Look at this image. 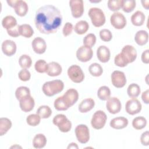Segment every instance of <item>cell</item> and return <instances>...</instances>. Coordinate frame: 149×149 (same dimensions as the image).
<instances>
[{"label":"cell","mask_w":149,"mask_h":149,"mask_svg":"<svg viewBox=\"0 0 149 149\" xmlns=\"http://www.w3.org/2000/svg\"><path fill=\"white\" fill-rule=\"evenodd\" d=\"M122 0H109L108 1V8L113 12L119 10L122 8Z\"/></svg>","instance_id":"obj_43"},{"label":"cell","mask_w":149,"mask_h":149,"mask_svg":"<svg viewBox=\"0 0 149 149\" xmlns=\"http://www.w3.org/2000/svg\"><path fill=\"white\" fill-rule=\"evenodd\" d=\"M106 107L108 112L112 114H115L120 112L122 105L120 100L115 97H109L107 101Z\"/></svg>","instance_id":"obj_14"},{"label":"cell","mask_w":149,"mask_h":149,"mask_svg":"<svg viewBox=\"0 0 149 149\" xmlns=\"http://www.w3.org/2000/svg\"><path fill=\"white\" fill-rule=\"evenodd\" d=\"M88 15L91 19L92 24L97 27L103 26L105 22V16L104 12L98 8L90 9Z\"/></svg>","instance_id":"obj_4"},{"label":"cell","mask_w":149,"mask_h":149,"mask_svg":"<svg viewBox=\"0 0 149 149\" xmlns=\"http://www.w3.org/2000/svg\"><path fill=\"white\" fill-rule=\"evenodd\" d=\"M111 81L116 88H122L126 83V78L125 73L119 70H115L111 74Z\"/></svg>","instance_id":"obj_13"},{"label":"cell","mask_w":149,"mask_h":149,"mask_svg":"<svg viewBox=\"0 0 149 149\" xmlns=\"http://www.w3.org/2000/svg\"><path fill=\"white\" fill-rule=\"evenodd\" d=\"M41 118L38 115L30 114L26 118V122L28 125L31 126H36L38 125L40 122Z\"/></svg>","instance_id":"obj_42"},{"label":"cell","mask_w":149,"mask_h":149,"mask_svg":"<svg viewBox=\"0 0 149 149\" xmlns=\"http://www.w3.org/2000/svg\"><path fill=\"white\" fill-rule=\"evenodd\" d=\"M64 88V83L61 80H54L45 82L42 87L44 94L48 97L61 93Z\"/></svg>","instance_id":"obj_3"},{"label":"cell","mask_w":149,"mask_h":149,"mask_svg":"<svg viewBox=\"0 0 149 149\" xmlns=\"http://www.w3.org/2000/svg\"><path fill=\"white\" fill-rule=\"evenodd\" d=\"M68 75L70 79L76 83H81L84 79V74L82 69L77 65H72L68 68Z\"/></svg>","instance_id":"obj_7"},{"label":"cell","mask_w":149,"mask_h":149,"mask_svg":"<svg viewBox=\"0 0 149 149\" xmlns=\"http://www.w3.org/2000/svg\"><path fill=\"white\" fill-rule=\"evenodd\" d=\"M19 26H20V25L17 24L14 28L7 30V33H8V35H9L10 36L13 37H17L18 36H20Z\"/></svg>","instance_id":"obj_47"},{"label":"cell","mask_w":149,"mask_h":149,"mask_svg":"<svg viewBox=\"0 0 149 149\" xmlns=\"http://www.w3.org/2000/svg\"><path fill=\"white\" fill-rule=\"evenodd\" d=\"M141 98L145 104H148L149 103V90L148 89L146 90L142 93Z\"/></svg>","instance_id":"obj_50"},{"label":"cell","mask_w":149,"mask_h":149,"mask_svg":"<svg viewBox=\"0 0 149 149\" xmlns=\"http://www.w3.org/2000/svg\"><path fill=\"white\" fill-rule=\"evenodd\" d=\"M62 67L58 63L51 62L48 63V69L46 73L48 76L52 77L59 76L62 73Z\"/></svg>","instance_id":"obj_22"},{"label":"cell","mask_w":149,"mask_h":149,"mask_svg":"<svg viewBox=\"0 0 149 149\" xmlns=\"http://www.w3.org/2000/svg\"><path fill=\"white\" fill-rule=\"evenodd\" d=\"M73 29V24L70 22H66L65 24L62 29V33L63 36L66 37L70 35L72 32Z\"/></svg>","instance_id":"obj_46"},{"label":"cell","mask_w":149,"mask_h":149,"mask_svg":"<svg viewBox=\"0 0 149 149\" xmlns=\"http://www.w3.org/2000/svg\"><path fill=\"white\" fill-rule=\"evenodd\" d=\"M34 100L31 95H27L19 100V105L21 109L25 112L31 111L34 107Z\"/></svg>","instance_id":"obj_16"},{"label":"cell","mask_w":149,"mask_h":149,"mask_svg":"<svg viewBox=\"0 0 149 149\" xmlns=\"http://www.w3.org/2000/svg\"><path fill=\"white\" fill-rule=\"evenodd\" d=\"M34 68L38 73H45L48 69V63L44 59H39L35 63Z\"/></svg>","instance_id":"obj_40"},{"label":"cell","mask_w":149,"mask_h":149,"mask_svg":"<svg viewBox=\"0 0 149 149\" xmlns=\"http://www.w3.org/2000/svg\"><path fill=\"white\" fill-rule=\"evenodd\" d=\"M47 143L45 136L41 133L36 134L33 140V146L34 148L39 149L44 147Z\"/></svg>","instance_id":"obj_26"},{"label":"cell","mask_w":149,"mask_h":149,"mask_svg":"<svg viewBox=\"0 0 149 149\" xmlns=\"http://www.w3.org/2000/svg\"><path fill=\"white\" fill-rule=\"evenodd\" d=\"M19 63L20 67L23 69L29 68L32 63V60L28 55H22L19 59Z\"/></svg>","instance_id":"obj_37"},{"label":"cell","mask_w":149,"mask_h":149,"mask_svg":"<svg viewBox=\"0 0 149 149\" xmlns=\"http://www.w3.org/2000/svg\"><path fill=\"white\" fill-rule=\"evenodd\" d=\"M90 73L95 77L100 76L103 72V69L101 66L97 63H93L91 64L88 68Z\"/></svg>","instance_id":"obj_35"},{"label":"cell","mask_w":149,"mask_h":149,"mask_svg":"<svg viewBox=\"0 0 149 149\" xmlns=\"http://www.w3.org/2000/svg\"><path fill=\"white\" fill-rule=\"evenodd\" d=\"M89 29L88 23L85 20H80L77 22L74 26V30L75 33L79 35L86 33Z\"/></svg>","instance_id":"obj_28"},{"label":"cell","mask_w":149,"mask_h":149,"mask_svg":"<svg viewBox=\"0 0 149 149\" xmlns=\"http://www.w3.org/2000/svg\"><path fill=\"white\" fill-rule=\"evenodd\" d=\"M95 105V102L92 98L83 100L79 105V111L81 113H86L91 110Z\"/></svg>","instance_id":"obj_23"},{"label":"cell","mask_w":149,"mask_h":149,"mask_svg":"<svg viewBox=\"0 0 149 149\" xmlns=\"http://www.w3.org/2000/svg\"><path fill=\"white\" fill-rule=\"evenodd\" d=\"M136 58V49L132 45H126L123 47L121 52L115 56L114 63L116 66L123 68L134 62Z\"/></svg>","instance_id":"obj_2"},{"label":"cell","mask_w":149,"mask_h":149,"mask_svg":"<svg viewBox=\"0 0 149 149\" xmlns=\"http://www.w3.org/2000/svg\"><path fill=\"white\" fill-rule=\"evenodd\" d=\"M75 134L79 142L82 144L87 143L90 139V132L86 125H77L75 128Z\"/></svg>","instance_id":"obj_8"},{"label":"cell","mask_w":149,"mask_h":149,"mask_svg":"<svg viewBox=\"0 0 149 149\" xmlns=\"http://www.w3.org/2000/svg\"><path fill=\"white\" fill-rule=\"evenodd\" d=\"M146 125L147 120L143 116L136 117L132 121V126L136 130H141L144 128Z\"/></svg>","instance_id":"obj_32"},{"label":"cell","mask_w":149,"mask_h":149,"mask_svg":"<svg viewBox=\"0 0 149 149\" xmlns=\"http://www.w3.org/2000/svg\"><path fill=\"white\" fill-rule=\"evenodd\" d=\"M69 5L73 17L79 18L83 15L84 3L82 0H71L69 1Z\"/></svg>","instance_id":"obj_11"},{"label":"cell","mask_w":149,"mask_h":149,"mask_svg":"<svg viewBox=\"0 0 149 149\" xmlns=\"http://www.w3.org/2000/svg\"><path fill=\"white\" fill-rule=\"evenodd\" d=\"M18 77L20 80L26 81L30 80L31 77V74L30 72L26 69H23L19 72Z\"/></svg>","instance_id":"obj_45"},{"label":"cell","mask_w":149,"mask_h":149,"mask_svg":"<svg viewBox=\"0 0 149 149\" xmlns=\"http://www.w3.org/2000/svg\"><path fill=\"white\" fill-rule=\"evenodd\" d=\"M15 13L19 16H24L28 12L29 7L27 3L22 0H16L13 6Z\"/></svg>","instance_id":"obj_20"},{"label":"cell","mask_w":149,"mask_h":149,"mask_svg":"<svg viewBox=\"0 0 149 149\" xmlns=\"http://www.w3.org/2000/svg\"><path fill=\"white\" fill-rule=\"evenodd\" d=\"M62 17L59 10L52 5H46L38 8L36 13L35 24L42 34L55 33L61 25Z\"/></svg>","instance_id":"obj_1"},{"label":"cell","mask_w":149,"mask_h":149,"mask_svg":"<svg viewBox=\"0 0 149 149\" xmlns=\"http://www.w3.org/2000/svg\"><path fill=\"white\" fill-rule=\"evenodd\" d=\"M136 2L134 0H122V8L126 13H130L134 10L136 7Z\"/></svg>","instance_id":"obj_36"},{"label":"cell","mask_w":149,"mask_h":149,"mask_svg":"<svg viewBox=\"0 0 149 149\" xmlns=\"http://www.w3.org/2000/svg\"><path fill=\"white\" fill-rule=\"evenodd\" d=\"M134 40L140 46L145 45L148 40V34L145 30L138 31L134 36Z\"/></svg>","instance_id":"obj_24"},{"label":"cell","mask_w":149,"mask_h":149,"mask_svg":"<svg viewBox=\"0 0 149 149\" xmlns=\"http://www.w3.org/2000/svg\"><path fill=\"white\" fill-rule=\"evenodd\" d=\"M141 3L143 5V6L144 8H146V9H148V6H149L148 1H141Z\"/></svg>","instance_id":"obj_51"},{"label":"cell","mask_w":149,"mask_h":149,"mask_svg":"<svg viewBox=\"0 0 149 149\" xmlns=\"http://www.w3.org/2000/svg\"><path fill=\"white\" fill-rule=\"evenodd\" d=\"M2 51L6 56H12L16 51V44L12 40H6L2 43Z\"/></svg>","instance_id":"obj_18"},{"label":"cell","mask_w":149,"mask_h":149,"mask_svg":"<svg viewBox=\"0 0 149 149\" xmlns=\"http://www.w3.org/2000/svg\"><path fill=\"white\" fill-rule=\"evenodd\" d=\"M12 122L7 118H1L0 119V135L2 136L6 134L11 128Z\"/></svg>","instance_id":"obj_29"},{"label":"cell","mask_w":149,"mask_h":149,"mask_svg":"<svg viewBox=\"0 0 149 149\" xmlns=\"http://www.w3.org/2000/svg\"><path fill=\"white\" fill-rule=\"evenodd\" d=\"M54 107L58 111H66L69 107L65 102L62 96L58 97L54 101Z\"/></svg>","instance_id":"obj_39"},{"label":"cell","mask_w":149,"mask_h":149,"mask_svg":"<svg viewBox=\"0 0 149 149\" xmlns=\"http://www.w3.org/2000/svg\"><path fill=\"white\" fill-rule=\"evenodd\" d=\"M141 90L140 86L136 83H132L130 84L127 90V93L128 95L132 98H136L137 97L140 93Z\"/></svg>","instance_id":"obj_33"},{"label":"cell","mask_w":149,"mask_h":149,"mask_svg":"<svg viewBox=\"0 0 149 149\" xmlns=\"http://www.w3.org/2000/svg\"><path fill=\"white\" fill-rule=\"evenodd\" d=\"M31 45L33 51L38 54L44 53L47 48V44L45 40L40 37H36L33 40Z\"/></svg>","instance_id":"obj_17"},{"label":"cell","mask_w":149,"mask_h":149,"mask_svg":"<svg viewBox=\"0 0 149 149\" xmlns=\"http://www.w3.org/2000/svg\"><path fill=\"white\" fill-rule=\"evenodd\" d=\"M149 140V132L148 131H146L142 133L140 137V141L143 146H148Z\"/></svg>","instance_id":"obj_48"},{"label":"cell","mask_w":149,"mask_h":149,"mask_svg":"<svg viewBox=\"0 0 149 149\" xmlns=\"http://www.w3.org/2000/svg\"><path fill=\"white\" fill-rule=\"evenodd\" d=\"M78 148L77 145L74 143H72L69 144V145L68 147V148Z\"/></svg>","instance_id":"obj_52"},{"label":"cell","mask_w":149,"mask_h":149,"mask_svg":"<svg viewBox=\"0 0 149 149\" xmlns=\"http://www.w3.org/2000/svg\"><path fill=\"white\" fill-rule=\"evenodd\" d=\"M127 118L122 116H119L112 119L110 121V126L115 129H122L126 127L128 125Z\"/></svg>","instance_id":"obj_21"},{"label":"cell","mask_w":149,"mask_h":149,"mask_svg":"<svg viewBox=\"0 0 149 149\" xmlns=\"http://www.w3.org/2000/svg\"><path fill=\"white\" fill-rule=\"evenodd\" d=\"M144 14L140 10L136 11L131 16V22L134 26H142L145 21Z\"/></svg>","instance_id":"obj_25"},{"label":"cell","mask_w":149,"mask_h":149,"mask_svg":"<svg viewBox=\"0 0 149 149\" xmlns=\"http://www.w3.org/2000/svg\"><path fill=\"white\" fill-rule=\"evenodd\" d=\"M29 95H30V89L25 86H20L18 87L15 91V96L19 101Z\"/></svg>","instance_id":"obj_38"},{"label":"cell","mask_w":149,"mask_h":149,"mask_svg":"<svg viewBox=\"0 0 149 149\" xmlns=\"http://www.w3.org/2000/svg\"><path fill=\"white\" fill-rule=\"evenodd\" d=\"M20 35L26 38H30L34 34V30L30 25L23 24L19 26Z\"/></svg>","instance_id":"obj_30"},{"label":"cell","mask_w":149,"mask_h":149,"mask_svg":"<svg viewBox=\"0 0 149 149\" xmlns=\"http://www.w3.org/2000/svg\"><path fill=\"white\" fill-rule=\"evenodd\" d=\"M62 97L66 104L70 108L78 100L79 93L76 89L69 88L62 95Z\"/></svg>","instance_id":"obj_15"},{"label":"cell","mask_w":149,"mask_h":149,"mask_svg":"<svg viewBox=\"0 0 149 149\" xmlns=\"http://www.w3.org/2000/svg\"><path fill=\"white\" fill-rule=\"evenodd\" d=\"M148 57H149V50L146 49L144 51H143L142 54H141V61H142V62L144 63H146V64L148 63H149Z\"/></svg>","instance_id":"obj_49"},{"label":"cell","mask_w":149,"mask_h":149,"mask_svg":"<svg viewBox=\"0 0 149 149\" xmlns=\"http://www.w3.org/2000/svg\"><path fill=\"white\" fill-rule=\"evenodd\" d=\"M100 38L105 42L110 41L112 38V34L110 30L108 29H104L100 31Z\"/></svg>","instance_id":"obj_44"},{"label":"cell","mask_w":149,"mask_h":149,"mask_svg":"<svg viewBox=\"0 0 149 149\" xmlns=\"http://www.w3.org/2000/svg\"><path fill=\"white\" fill-rule=\"evenodd\" d=\"M98 97L101 100H107L111 95V90L107 86H103L100 87L97 91Z\"/></svg>","instance_id":"obj_34"},{"label":"cell","mask_w":149,"mask_h":149,"mask_svg":"<svg viewBox=\"0 0 149 149\" xmlns=\"http://www.w3.org/2000/svg\"><path fill=\"white\" fill-rule=\"evenodd\" d=\"M141 104L136 98L129 100L125 105V109L127 113L133 115L137 114L141 110Z\"/></svg>","instance_id":"obj_12"},{"label":"cell","mask_w":149,"mask_h":149,"mask_svg":"<svg viewBox=\"0 0 149 149\" xmlns=\"http://www.w3.org/2000/svg\"><path fill=\"white\" fill-rule=\"evenodd\" d=\"M96 42V37L95 34L90 33L86 35L83 38V44L86 47L91 48L94 45Z\"/></svg>","instance_id":"obj_41"},{"label":"cell","mask_w":149,"mask_h":149,"mask_svg":"<svg viewBox=\"0 0 149 149\" xmlns=\"http://www.w3.org/2000/svg\"><path fill=\"white\" fill-rule=\"evenodd\" d=\"M112 26L116 29H122L126 25V19L120 12H114L110 17Z\"/></svg>","instance_id":"obj_10"},{"label":"cell","mask_w":149,"mask_h":149,"mask_svg":"<svg viewBox=\"0 0 149 149\" xmlns=\"http://www.w3.org/2000/svg\"><path fill=\"white\" fill-rule=\"evenodd\" d=\"M107 119V116L105 113L101 110H98L93 114L91 125L94 129L99 130L104 127Z\"/></svg>","instance_id":"obj_6"},{"label":"cell","mask_w":149,"mask_h":149,"mask_svg":"<svg viewBox=\"0 0 149 149\" xmlns=\"http://www.w3.org/2000/svg\"><path fill=\"white\" fill-rule=\"evenodd\" d=\"M37 114L41 118H48L52 114V110L48 105H41L37 110Z\"/></svg>","instance_id":"obj_31"},{"label":"cell","mask_w":149,"mask_h":149,"mask_svg":"<svg viewBox=\"0 0 149 149\" xmlns=\"http://www.w3.org/2000/svg\"><path fill=\"white\" fill-rule=\"evenodd\" d=\"M2 25L3 28L6 30H8L14 28L17 25V20L15 17L12 16H6L2 19Z\"/></svg>","instance_id":"obj_27"},{"label":"cell","mask_w":149,"mask_h":149,"mask_svg":"<svg viewBox=\"0 0 149 149\" xmlns=\"http://www.w3.org/2000/svg\"><path fill=\"white\" fill-rule=\"evenodd\" d=\"M53 123L58 126L59 130L63 133H66L70 130L72 128L71 122L63 114H58L52 120Z\"/></svg>","instance_id":"obj_5"},{"label":"cell","mask_w":149,"mask_h":149,"mask_svg":"<svg viewBox=\"0 0 149 149\" xmlns=\"http://www.w3.org/2000/svg\"><path fill=\"white\" fill-rule=\"evenodd\" d=\"M97 56L100 62L102 63L107 62L111 56L109 49L105 45L100 46L97 50Z\"/></svg>","instance_id":"obj_19"},{"label":"cell","mask_w":149,"mask_h":149,"mask_svg":"<svg viewBox=\"0 0 149 149\" xmlns=\"http://www.w3.org/2000/svg\"><path fill=\"white\" fill-rule=\"evenodd\" d=\"M93 55V51L91 48L85 45L79 47L76 51V57L77 59L82 62H86L90 61Z\"/></svg>","instance_id":"obj_9"}]
</instances>
